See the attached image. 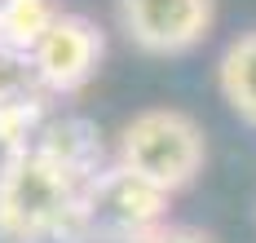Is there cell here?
<instances>
[{
    "label": "cell",
    "mask_w": 256,
    "mask_h": 243,
    "mask_svg": "<svg viewBox=\"0 0 256 243\" xmlns=\"http://www.w3.org/2000/svg\"><path fill=\"white\" fill-rule=\"evenodd\" d=\"M84 177L44 150L0 155V243L66 239L76 226Z\"/></svg>",
    "instance_id": "1"
},
{
    "label": "cell",
    "mask_w": 256,
    "mask_h": 243,
    "mask_svg": "<svg viewBox=\"0 0 256 243\" xmlns=\"http://www.w3.org/2000/svg\"><path fill=\"white\" fill-rule=\"evenodd\" d=\"M115 164L132 168L137 177L154 182L168 194H181L199 182L208 164V137L204 124L181 106H146L115 137Z\"/></svg>",
    "instance_id": "2"
},
{
    "label": "cell",
    "mask_w": 256,
    "mask_h": 243,
    "mask_svg": "<svg viewBox=\"0 0 256 243\" xmlns=\"http://www.w3.org/2000/svg\"><path fill=\"white\" fill-rule=\"evenodd\" d=\"M168 212H172L168 190L110 160L80 190L71 234L80 243H146L154 230L172 221Z\"/></svg>",
    "instance_id": "3"
},
{
    "label": "cell",
    "mask_w": 256,
    "mask_h": 243,
    "mask_svg": "<svg viewBox=\"0 0 256 243\" xmlns=\"http://www.w3.org/2000/svg\"><path fill=\"white\" fill-rule=\"evenodd\" d=\"M115 18L132 49L150 58H181L212 36L216 0H115Z\"/></svg>",
    "instance_id": "4"
},
{
    "label": "cell",
    "mask_w": 256,
    "mask_h": 243,
    "mask_svg": "<svg viewBox=\"0 0 256 243\" xmlns=\"http://www.w3.org/2000/svg\"><path fill=\"white\" fill-rule=\"evenodd\" d=\"M102 58H106L102 27H98L93 18L66 9V14L53 22V31L36 44V54H31L36 84H40L44 98H71V93H80L84 84L98 76Z\"/></svg>",
    "instance_id": "5"
},
{
    "label": "cell",
    "mask_w": 256,
    "mask_h": 243,
    "mask_svg": "<svg viewBox=\"0 0 256 243\" xmlns=\"http://www.w3.org/2000/svg\"><path fill=\"white\" fill-rule=\"evenodd\" d=\"M36 150H44L49 160L66 164V168L80 172L84 182H88L98 168H106L102 133H98L88 120H80V115H58V110H53L49 124H44L40 137H36Z\"/></svg>",
    "instance_id": "6"
},
{
    "label": "cell",
    "mask_w": 256,
    "mask_h": 243,
    "mask_svg": "<svg viewBox=\"0 0 256 243\" xmlns=\"http://www.w3.org/2000/svg\"><path fill=\"white\" fill-rule=\"evenodd\" d=\"M216 93L248 128H256V27L238 31L221 49V58H216Z\"/></svg>",
    "instance_id": "7"
},
{
    "label": "cell",
    "mask_w": 256,
    "mask_h": 243,
    "mask_svg": "<svg viewBox=\"0 0 256 243\" xmlns=\"http://www.w3.org/2000/svg\"><path fill=\"white\" fill-rule=\"evenodd\" d=\"M62 14L66 9L58 0H0V40L22 54H36V44L53 31Z\"/></svg>",
    "instance_id": "8"
},
{
    "label": "cell",
    "mask_w": 256,
    "mask_h": 243,
    "mask_svg": "<svg viewBox=\"0 0 256 243\" xmlns=\"http://www.w3.org/2000/svg\"><path fill=\"white\" fill-rule=\"evenodd\" d=\"M49 98H26V102H9L0 106V155H18V150H31L40 128L49 124Z\"/></svg>",
    "instance_id": "9"
},
{
    "label": "cell",
    "mask_w": 256,
    "mask_h": 243,
    "mask_svg": "<svg viewBox=\"0 0 256 243\" xmlns=\"http://www.w3.org/2000/svg\"><path fill=\"white\" fill-rule=\"evenodd\" d=\"M26 98H40L31 54H22V49H14V44L0 40V106H9V102H26Z\"/></svg>",
    "instance_id": "10"
},
{
    "label": "cell",
    "mask_w": 256,
    "mask_h": 243,
    "mask_svg": "<svg viewBox=\"0 0 256 243\" xmlns=\"http://www.w3.org/2000/svg\"><path fill=\"white\" fill-rule=\"evenodd\" d=\"M146 243H216L208 230H199V226H181V221H168L164 230H154Z\"/></svg>",
    "instance_id": "11"
},
{
    "label": "cell",
    "mask_w": 256,
    "mask_h": 243,
    "mask_svg": "<svg viewBox=\"0 0 256 243\" xmlns=\"http://www.w3.org/2000/svg\"><path fill=\"white\" fill-rule=\"evenodd\" d=\"M49 243H80V239H76V234H66V239H49Z\"/></svg>",
    "instance_id": "12"
}]
</instances>
